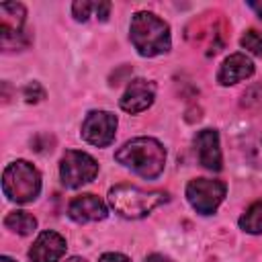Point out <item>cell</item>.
Here are the masks:
<instances>
[{
    "instance_id": "obj_6",
    "label": "cell",
    "mask_w": 262,
    "mask_h": 262,
    "mask_svg": "<svg viewBox=\"0 0 262 262\" xmlns=\"http://www.w3.org/2000/svg\"><path fill=\"white\" fill-rule=\"evenodd\" d=\"M186 199L201 215H211L225 199V184L221 180L194 178L186 186Z\"/></svg>"
},
{
    "instance_id": "obj_12",
    "label": "cell",
    "mask_w": 262,
    "mask_h": 262,
    "mask_svg": "<svg viewBox=\"0 0 262 262\" xmlns=\"http://www.w3.org/2000/svg\"><path fill=\"white\" fill-rule=\"evenodd\" d=\"M254 74V63L250 57H246L244 53H233L229 55L223 66L219 68V74H217V80L219 84L223 86H229V84H235V82H242L246 78H250Z\"/></svg>"
},
{
    "instance_id": "obj_21",
    "label": "cell",
    "mask_w": 262,
    "mask_h": 262,
    "mask_svg": "<svg viewBox=\"0 0 262 262\" xmlns=\"http://www.w3.org/2000/svg\"><path fill=\"white\" fill-rule=\"evenodd\" d=\"M98 262H129V258L123 256V254H119V252H106V254L100 256Z\"/></svg>"
},
{
    "instance_id": "obj_3",
    "label": "cell",
    "mask_w": 262,
    "mask_h": 262,
    "mask_svg": "<svg viewBox=\"0 0 262 262\" xmlns=\"http://www.w3.org/2000/svg\"><path fill=\"white\" fill-rule=\"evenodd\" d=\"M131 43L143 57H154L170 49L168 25L151 12H137L131 18Z\"/></svg>"
},
{
    "instance_id": "obj_16",
    "label": "cell",
    "mask_w": 262,
    "mask_h": 262,
    "mask_svg": "<svg viewBox=\"0 0 262 262\" xmlns=\"http://www.w3.org/2000/svg\"><path fill=\"white\" fill-rule=\"evenodd\" d=\"M0 43L2 49L10 51V49H23L29 45V35L23 29H8V27H0Z\"/></svg>"
},
{
    "instance_id": "obj_20",
    "label": "cell",
    "mask_w": 262,
    "mask_h": 262,
    "mask_svg": "<svg viewBox=\"0 0 262 262\" xmlns=\"http://www.w3.org/2000/svg\"><path fill=\"white\" fill-rule=\"evenodd\" d=\"M108 12H111V2H94V14L100 20H106Z\"/></svg>"
},
{
    "instance_id": "obj_18",
    "label": "cell",
    "mask_w": 262,
    "mask_h": 262,
    "mask_svg": "<svg viewBox=\"0 0 262 262\" xmlns=\"http://www.w3.org/2000/svg\"><path fill=\"white\" fill-rule=\"evenodd\" d=\"M23 98L27 102H39V100L45 98V90H43V86L39 82H31V84H27L23 88Z\"/></svg>"
},
{
    "instance_id": "obj_11",
    "label": "cell",
    "mask_w": 262,
    "mask_h": 262,
    "mask_svg": "<svg viewBox=\"0 0 262 262\" xmlns=\"http://www.w3.org/2000/svg\"><path fill=\"white\" fill-rule=\"evenodd\" d=\"M68 215L78 221V223H86V221H100L106 217V207L104 203L94 196V194H80L76 196L70 207H68Z\"/></svg>"
},
{
    "instance_id": "obj_15",
    "label": "cell",
    "mask_w": 262,
    "mask_h": 262,
    "mask_svg": "<svg viewBox=\"0 0 262 262\" xmlns=\"http://www.w3.org/2000/svg\"><path fill=\"white\" fill-rule=\"evenodd\" d=\"M239 227L248 233H262V201L248 207V211L239 217Z\"/></svg>"
},
{
    "instance_id": "obj_4",
    "label": "cell",
    "mask_w": 262,
    "mask_h": 262,
    "mask_svg": "<svg viewBox=\"0 0 262 262\" xmlns=\"http://www.w3.org/2000/svg\"><path fill=\"white\" fill-rule=\"evenodd\" d=\"M2 190L10 201L29 203L41 190V176L33 164L16 160L8 164L2 174Z\"/></svg>"
},
{
    "instance_id": "obj_7",
    "label": "cell",
    "mask_w": 262,
    "mask_h": 262,
    "mask_svg": "<svg viewBox=\"0 0 262 262\" xmlns=\"http://www.w3.org/2000/svg\"><path fill=\"white\" fill-rule=\"evenodd\" d=\"M117 131V117L106 111H92L86 115L82 123V137L96 145V147H106L113 143Z\"/></svg>"
},
{
    "instance_id": "obj_23",
    "label": "cell",
    "mask_w": 262,
    "mask_h": 262,
    "mask_svg": "<svg viewBox=\"0 0 262 262\" xmlns=\"http://www.w3.org/2000/svg\"><path fill=\"white\" fill-rule=\"evenodd\" d=\"M248 6H250L252 10H256V12L262 16V2H248Z\"/></svg>"
},
{
    "instance_id": "obj_5",
    "label": "cell",
    "mask_w": 262,
    "mask_h": 262,
    "mask_svg": "<svg viewBox=\"0 0 262 262\" xmlns=\"http://www.w3.org/2000/svg\"><path fill=\"white\" fill-rule=\"evenodd\" d=\"M98 174V164L92 156L78 151V149H70L66 151V156L61 158L59 164V176L63 186L68 188H78L86 182H90L94 176Z\"/></svg>"
},
{
    "instance_id": "obj_2",
    "label": "cell",
    "mask_w": 262,
    "mask_h": 262,
    "mask_svg": "<svg viewBox=\"0 0 262 262\" xmlns=\"http://www.w3.org/2000/svg\"><path fill=\"white\" fill-rule=\"evenodd\" d=\"M168 201L162 190H145L135 184H117L108 190V203L125 219H141Z\"/></svg>"
},
{
    "instance_id": "obj_9",
    "label": "cell",
    "mask_w": 262,
    "mask_h": 262,
    "mask_svg": "<svg viewBox=\"0 0 262 262\" xmlns=\"http://www.w3.org/2000/svg\"><path fill=\"white\" fill-rule=\"evenodd\" d=\"M194 151L201 166L207 170H221V147H219V135L215 129H203L194 137Z\"/></svg>"
},
{
    "instance_id": "obj_13",
    "label": "cell",
    "mask_w": 262,
    "mask_h": 262,
    "mask_svg": "<svg viewBox=\"0 0 262 262\" xmlns=\"http://www.w3.org/2000/svg\"><path fill=\"white\" fill-rule=\"evenodd\" d=\"M4 225H6L10 231H16V233H20V235H27V233L35 231L37 219H35L31 213H27V211H12V213L6 215Z\"/></svg>"
},
{
    "instance_id": "obj_8",
    "label": "cell",
    "mask_w": 262,
    "mask_h": 262,
    "mask_svg": "<svg viewBox=\"0 0 262 262\" xmlns=\"http://www.w3.org/2000/svg\"><path fill=\"white\" fill-rule=\"evenodd\" d=\"M154 96H156V86L143 78H135L129 82V86L121 98V108L131 115L141 113L154 102Z\"/></svg>"
},
{
    "instance_id": "obj_1",
    "label": "cell",
    "mask_w": 262,
    "mask_h": 262,
    "mask_svg": "<svg viewBox=\"0 0 262 262\" xmlns=\"http://www.w3.org/2000/svg\"><path fill=\"white\" fill-rule=\"evenodd\" d=\"M117 162L131 168L143 178H158L166 164V149L154 137H135L127 141L117 154Z\"/></svg>"
},
{
    "instance_id": "obj_19",
    "label": "cell",
    "mask_w": 262,
    "mask_h": 262,
    "mask_svg": "<svg viewBox=\"0 0 262 262\" xmlns=\"http://www.w3.org/2000/svg\"><path fill=\"white\" fill-rule=\"evenodd\" d=\"M94 10V2H88V0H82V2H74L72 4V12L78 20H88L90 12Z\"/></svg>"
},
{
    "instance_id": "obj_17",
    "label": "cell",
    "mask_w": 262,
    "mask_h": 262,
    "mask_svg": "<svg viewBox=\"0 0 262 262\" xmlns=\"http://www.w3.org/2000/svg\"><path fill=\"white\" fill-rule=\"evenodd\" d=\"M239 43H242V47L248 49L250 53H254V55H262V31H256V29L248 31V33L242 37Z\"/></svg>"
},
{
    "instance_id": "obj_25",
    "label": "cell",
    "mask_w": 262,
    "mask_h": 262,
    "mask_svg": "<svg viewBox=\"0 0 262 262\" xmlns=\"http://www.w3.org/2000/svg\"><path fill=\"white\" fill-rule=\"evenodd\" d=\"M0 262H14V260H12V258H8V256H2V258H0Z\"/></svg>"
},
{
    "instance_id": "obj_10",
    "label": "cell",
    "mask_w": 262,
    "mask_h": 262,
    "mask_svg": "<svg viewBox=\"0 0 262 262\" xmlns=\"http://www.w3.org/2000/svg\"><path fill=\"white\" fill-rule=\"evenodd\" d=\"M66 254V239L55 231H43L29 250L31 262H59Z\"/></svg>"
},
{
    "instance_id": "obj_24",
    "label": "cell",
    "mask_w": 262,
    "mask_h": 262,
    "mask_svg": "<svg viewBox=\"0 0 262 262\" xmlns=\"http://www.w3.org/2000/svg\"><path fill=\"white\" fill-rule=\"evenodd\" d=\"M66 262H86L84 258H78V256H72V258H68Z\"/></svg>"
},
{
    "instance_id": "obj_22",
    "label": "cell",
    "mask_w": 262,
    "mask_h": 262,
    "mask_svg": "<svg viewBox=\"0 0 262 262\" xmlns=\"http://www.w3.org/2000/svg\"><path fill=\"white\" fill-rule=\"evenodd\" d=\"M145 262H172V260L166 258V256H162V254H151V256L145 258Z\"/></svg>"
},
{
    "instance_id": "obj_14",
    "label": "cell",
    "mask_w": 262,
    "mask_h": 262,
    "mask_svg": "<svg viewBox=\"0 0 262 262\" xmlns=\"http://www.w3.org/2000/svg\"><path fill=\"white\" fill-rule=\"evenodd\" d=\"M0 14H2V25L0 27H8V29H23L25 23V6L18 2H6L0 6Z\"/></svg>"
}]
</instances>
